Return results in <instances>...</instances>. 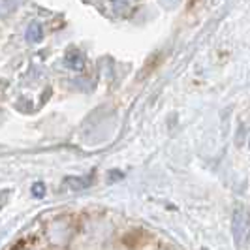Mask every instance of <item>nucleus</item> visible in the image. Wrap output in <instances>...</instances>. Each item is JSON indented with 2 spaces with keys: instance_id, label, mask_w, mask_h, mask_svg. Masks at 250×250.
Instances as JSON below:
<instances>
[{
  "instance_id": "f257e3e1",
  "label": "nucleus",
  "mask_w": 250,
  "mask_h": 250,
  "mask_svg": "<svg viewBox=\"0 0 250 250\" xmlns=\"http://www.w3.org/2000/svg\"><path fill=\"white\" fill-rule=\"evenodd\" d=\"M231 233H233V243L237 249H245L249 245L250 239V213L239 205L237 209L233 211L231 216Z\"/></svg>"
},
{
  "instance_id": "f03ea898",
  "label": "nucleus",
  "mask_w": 250,
  "mask_h": 250,
  "mask_svg": "<svg viewBox=\"0 0 250 250\" xmlns=\"http://www.w3.org/2000/svg\"><path fill=\"white\" fill-rule=\"evenodd\" d=\"M30 34H32V36H30V40H32V42H38V40L42 38V30H40V26H38V25L32 26V32H30Z\"/></svg>"
},
{
  "instance_id": "7ed1b4c3",
  "label": "nucleus",
  "mask_w": 250,
  "mask_h": 250,
  "mask_svg": "<svg viewBox=\"0 0 250 250\" xmlns=\"http://www.w3.org/2000/svg\"><path fill=\"white\" fill-rule=\"evenodd\" d=\"M34 194L36 196H43V185H34Z\"/></svg>"
}]
</instances>
